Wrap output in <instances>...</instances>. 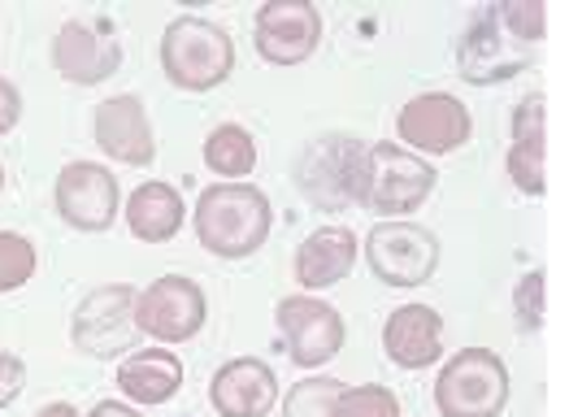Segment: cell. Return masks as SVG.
Listing matches in <instances>:
<instances>
[{
  "mask_svg": "<svg viewBox=\"0 0 569 417\" xmlns=\"http://www.w3.org/2000/svg\"><path fill=\"white\" fill-rule=\"evenodd\" d=\"M439 183L435 166L427 157L400 148V143H366L361 166H357V183H352V205L370 209V214H413L430 200V191Z\"/></svg>",
  "mask_w": 569,
  "mask_h": 417,
  "instance_id": "2",
  "label": "cell"
},
{
  "mask_svg": "<svg viewBox=\"0 0 569 417\" xmlns=\"http://www.w3.org/2000/svg\"><path fill=\"white\" fill-rule=\"evenodd\" d=\"M183 196L170 183H143L127 196V227L143 244H170L183 231Z\"/></svg>",
  "mask_w": 569,
  "mask_h": 417,
  "instance_id": "21",
  "label": "cell"
},
{
  "mask_svg": "<svg viewBox=\"0 0 569 417\" xmlns=\"http://www.w3.org/2000/svg\"><path fill=\"white\" fill-rule=\"evenodd\" d=\"M36 244L18 231H0V291H18L36 278Z\"/></svg>",
  "mask_w": 569,
  "mask_h": 417,
  "instance_id": "24",
  "label": "cell"
},
{
  "mask_svg": "<svg viewBox=\"0 0 569 417\" xmlns=\"http://www.w3.org/2000/svg\"><path fill=\"white\" fill-rule=\"evenodd\" d=\"M526 61H530V48L505 27V18H500L496 4H482L475 18H470L466 36L457 40V70L475 88L505 83V79L522 75Z\"/></svg>",
  "mask_w": 569,
  "mask_h": 417,
  "instance_id": "7",
  "label": "cell"
},
{
  "mask_svg": "<svg viewBox=\"0 0 569 417\" xmlns=\"http://www.w3.org/2000/svg\"><path fill=\"white\" fill-rule=\"evenodd\" d=\"M96 148L109 152L122 166H152L157 157V139H152V122L143 109L140 96H109L104 105H96L92 118Z\"/></svg>",
  "mask_w": 569,
  "mask_h": 417,
  "instance_id": "15",
  "label": "cell"
},
{
  "mask_svg": "<svg viewBox=\"0 0 569 417\" xmlns=\"http://www.w3.org/2000/svg\"><path fill=\"white\" fill-rule=\"evenodd\" d=\"M52 196H57V214L74 231H109L118 222L122 191H118V179L109 175V166L100 161H70L57 175Z\"/></svg>",
  "mask_w": 569,
  "mask_h": 417,
  "instance_id": "13",
  "label": "cell"
},
{
  "mask_svg": "<svg viewBox=\"0 0 569 417\" xmlns=\"http://www.w3.org/2000/svg\"><path fill=\"white\" fill-rule=\"evenodd\" d=\"M509 179L526 196L548 191V96L530 92L513 109V143H509Z\"/></svg>",
  "mask_w": 569,
  "mask_h": 417,
  "instance_id": "17",
  "label": "cell"
},
{
  "mask_svg": "<svg viewBox=\"0 0 569 417\" xmlns=\"http://www.w3.org/2000/svg\"><path fill=\"white\" fill-rule=\"evenodd\" d=\"M161 70L183 92H213L236 70V44L218 22L183 13L161 31Z\"/></svg>",
  "mask_w": 569,
  "mask_h": 417,
  "instance_id": "3",
  "label": "cell"
},
{
  "mask_svg": "<svg viewBox=\"0 0 569 417\" xmlns=\"http://www.w3.org/2000/svg\"><path fill=\"white\" fill-rule=\"evenodd\" d=\"M0 191H4V166H0Z\"/></svg>",
  "mask_w": 569,
  "mask_h": 417,
  "instance_id": "32",
  "label": "cell"
},
{
  "mask_svg": "<svg viewBox=\"0 0 569 417\" xmlns=\"http://www.w3.org/2000/svg\"><path fill=\"white\" fill-rule=\"evenodd\" d=\"M92 417H143V414L131 409V405H122V400H100L92 409Z\"/></svg>",
  "mask_w": 569,
  "mask_h": 417,
  "instance_id": "30",
  "label": "cell"
},
{
  "mask_svg": "<svg viewBox=\"0 0 569 417\" xmlns=\"http://www.w3.org/2000/svg\"><path fill=\"white\" fill-rule=\"evenodd\" d=\"M513 309H518V326L522 330H539L543 314H548V278L543 270H530L513 291Z\"/></svg>",
  "mask_w": 569,
  "mask_h": 417,
  "instance_id": "27",
  "label": "cell"
},
{
  "mask_svg": "<svg viewBox=\"0 0 569 417\" xmlns=\"http://www.w3.org/2000/svg\"><path fill=\"white\" fill-rule=\"evenodd\" d=\"M366 143L352 136H322L313 139L300 161H296V183L305 191L309 205L339 214L352 205V183H357V166H361Z\"/></svg>",
  "mask_w": 569,
  "mask_h": 417,
  "instance_id": "9",
  "label": "cell"
},
{
  "mask_svg": "<svg viewBox=\"0 0 569 417\" xmlns=\"http://www.w3.org/2000/svg\"><path fill=\"white\" fill-rule=\"evenodd\" d=\"M204 166L218 175V179H248L257 170V139L248 136L236 122H222L213 127L204 139Z\"/></svg>",
  "mask_w": 569,
  "mask_h": 417,
  "instance_id": "22",
  "label": "cell"
},
{
  "mask_svg": "<svg viewBox=\"0 0 569 417\" xmlns=\"http://www.w3.org/2000/svg\"><path fill=\"white\" fill-rule=\"evenodd\" d=\"M382 348L400 370H427L443 357V318L430 305H400L382 326Z\"/></svg>",
  "mask_w": 569,
  "mask_h": 417,
  "instance_id": "18",
  "label": "cell"
},
{
  "mask_svg": "<svg viewBox=\"0 0 569 417\" xmlns=\"http://www.w3.org/2000/svg\"><path fill=\"white\" fill-rule=\"evenodd\" d=\"M22 387H27V366H22V357L0 353V409L13 405V400L22 396Z\"/></svg>",
  "mask_w": 569,
  "mask_h": 417,
  "instance_id": "28",
  "label": "cell"
},
{
  "mask_svg": "<svg viewBox=\"0 0 569 417\" xmlns=\"http://www.w3.org/2000/svg\"><path fill=\"white\" fill-rule=\"evenodd\" d=\"M331 417H400V400H396V391H387L379 383L343 387Z\"/></svg>",
  "mask_w": 569,
  "mask_h": 417,
  "instance_id": "25",
  "label": "cell"
},
{
  "mask_svg": "<svg viewBox=\"0 0 569 417\" xmlns=\"http://www.w3.org/2000/svg\"><path fill=\"white\" fill-rule=\"evenodd\" d=\"M357 235L348 227H318L296 248V282L305 291H327L352 275L357 266Z\"/></svg>",
  "mask_w": 569,
  "mask_h": 417,
  "instance_id": "19",
  "label": "cell"
},
{
  "mask_svg": "<svg viewBox=\"0 0 569 417\" xmlns=\"http://www.w3.org/2000/svg\"><path fill=\"white\" fill-rule=\"evenodd\" d=\"M36 417H83V414H79L74 405H66V400H52V405H44Z\"/></svg>",
  "mask_w": 569,
  "mask_h": 417,
  "instance_id": "31",
  "label": "cell"
},
{
  "mask_svg": "<svg viewBox=\"0 0 569 417\" xmlns=\"http://www.w3.org/2000/svg\"><path fill=\"white\" fill-rule=\"evenodd\" d=\"M204 291L183 275H161L136 296V326L157 344H183L204 326Z\"/></svg>",
  "mask_w": 569,
  "mask_h": 417,
  "instance_id": "10",
  "label": "cell"
},
{
  "mask_svg": "<svg viewBox=\"0 0 569 417\" xmlns=\"http://www.w3.org/2000/svg\"><path fill=\"white\" fill-rule=\"evenodd\" d=\"M274 322H279L287 353H291V361L300 370H318V366L335 361L343 353V339H348L339 309L318 300V296H309V291L283 296L279 309H274Z\"/></svg>",
  "mask_w": 569,
  "mask_h": 417,
  "instance_id": "8",
  "label": "cell"
},
{
  "mask_svg": "<svg viewBox=\"0 0 569 417\" xmlns=\"http://www.w3.org/2000/svg\"><path fill=\"white\" fill-rule=\"evenodd\" d=\"M52 66H57V75L66 83L96 88V83H104V79L118 75V66H122V40L113 31H104L100 22L74 18L52 40Z\"/></svg>",
  "mask_w": 569,
  "mask_h": 417,
  "instance_id": "14",
  "label": "cell"
},
{
  "mask_svg": "<svg viewBox=\"0 0 569 417\" xmlns=\"http://www.w3.org/2000/svg\"><path fill=\"white\" fill-rule=\"evenodd\" d=\"M196 239L200 248H209L213 257H252L274 227V209L266 200V191L252 183H213L200 191L196 200Z\"/></svg>",
  "mask_w": 569,
  "mask_h": 417,
  "instance_id": "1",
  "label": "cell"
},
{
  "mask_svg": "<svg viewBox=\"0 0 569 417\" xmlns=\"http://www.w3.org/2000/svg\"><path fill=\"white\" fill-rule=\"evenodd\" d=\"M18 118H22V96L9 79H0V136H9L18 127Z\"/></svg>",
  "mask_w": 569,
  "mask_h": 417,
  "instance_id": "29",
  "label": "cell"
},
{
  "mask_svg": "<svg viewBox=\"0 0 569 417\" xmlns=\"http://www.w3.org/2000/svg\"><path fill=\"white\" fill-rule=\"evenodd\" d=\"M252 36L270 66H300L322 44V13L309 0H266L257 9Z\"/></svg>",
  "mask_w": 569,
  "mask_h": 417,
  "instance_id": "12",
  "label": "cell"
},
{
  "mask_svg": "<svg viewBox=\"0 0 569 417\" xmlns=\"http://www.w3.org/2000/svg\"><path fill=\"white\" fill-rule=\"evenodd\" d=\"M209 405L218 417H270L279 405V378L257 357H236L213 374Z\"/></svg>",
  "mask_w": 569,
  "mask_h": 417,
  "instance_id": "16",
  "label": "cell"
},
{
  "mask_svg": "<svg viewBox=\"0 0 569 417\" xmlns=\"http://www.w3.org/2000/svg\"><path fill=\"white\" fill-rule=\"evenodd\" d=\"M339 391H343V383H339V378H327V374L300 378L283 396V417H331Z\"/></svg>",
  "mask_w": 569,
  "mask_h": 417,
  "instance_id": "23",
  "label": "cell"
},
{
  "mask_svg": "<svg viewBox=\"0 0 569 417\" xmlns=\"http://www.w3.org/2000/svg\"><path fill=\"white\" fill-rule=\"evenodd\" d=\"M443 417H500L509 405V366L491 348H461L435 378Z\"/></svg>",
  "mask_w": 569,
  "mask_h": 417,
  "instance_id": "4",
  "label": "cell"
},
{
  "mask_svg": "<svg viewBox=\"0 0 569 417\" xmlns=\"http://www.w3.org/2000/svg\"><path fill=\"white\" fill-rule=\"evenodd\" d=\"M366 261L387 287H422L439 270V239L422 222L391 218L366 235Z\"/></svg>",
  "mask_w": 569,
  "mask_h": 417,
  "instance_id": "6",
  "label": "cell"
},
{
  "mask_svg": "<svg viewBox=\"0 0 569 417\" xmlns=\"http://www.w3.org/2000/svg\"><path fill=\"white\" fill-rule=\"evenodd\" d=\"M136 287L131 282H109V287H96L79 300L74 318H70V339L79 353L88 357H122L136 348L140 339V326H136Z\"/></svg>",
  "mask_w": 569,
  "mask_h": 417,
  "instance_id": "5",
  "label": "cell"
},
{
  "mask_svg": "<svg viewBox=\"0 0 569 417\" xmlns=\"http://www.w3.org/2000/svg\"><path fill=\"white\" fill-rule=\"evenodd\" d=\"M118 387L136 405H166L183 387V361L170 348H143L122 357L118 366Z\"/></svg>",
  "mask_w": 569,
  "mask_h": 417,
  "instance_id": "20",
  "label": "cell"
},
{
  "mask_svg": "<svg viewBox=\"0 0 569 417\" xmlns=\"http://www.w3.org/2000/svg\"><path fill=\"white\" fill-rule=\"evenodd\" d=\"M496 9H500V18H505V27H509L526 48H535L548 36V4H543V0H505V4H496Z\"/></svg>",
  "mask_w": 569,
  "mask_h": 417,
  "instance_id": "26",
  "label": "cell"
},
{
  "mask_svg": "<svg viewBox=\"0 0 569 417\" xmlns=\"http://www.w3.org/2000/svg\"><path fill=\"white\" fill-rule=\"evenodd\" d=\"M396 131L409 143V152H418V157H443V152H457V148L470 143L475 118H470V109L457 96L422 92L400 109Z\"/></svg>",
  "mask_w": 569,
  "mask_h": 417,
  "instance_id": "11",
  "label": "cell"
}]
</instances>
